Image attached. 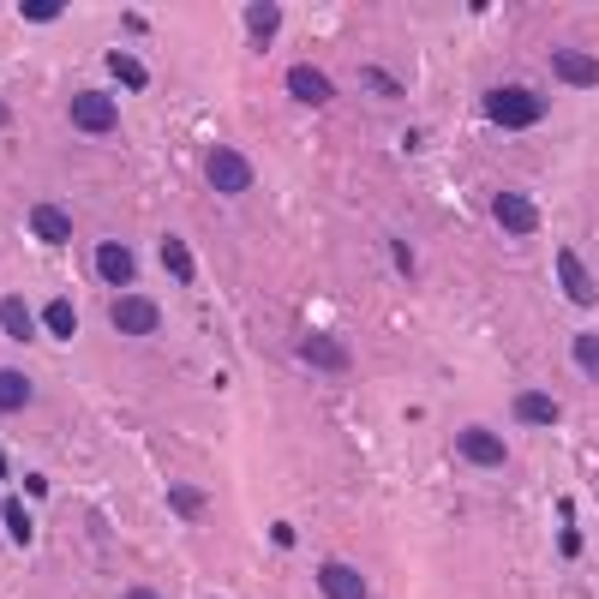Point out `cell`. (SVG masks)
Wrapping results in <instances>:
<instances>
[{
	"mask_svg": "<svg viewBox=\"0 0 599 599\" xmlns=\"http://www.w3.org/2000/svg\"><path fill=\"white\" fill-rule=\"evenodd\" d=\"M360 78H366V84H372V90H378V96H402V84H396V78H390V72H384V66H366V72H360Z\"/></svg>",
	"mask_w": 599,
	"mask_h": 599,
	"instance_id": "cell-24",
	"label": "cell"
},
{
	"mask_svg": "<svg viewBox=\"0 0 599 599\" xmlns=\"http://www.w3.org/2000/svg\"><path fill=\"white\" fill-rule=\"evenodd\" d=\"M0 330H6V342H30V336H36V312H30L18 294H6V300H0Z\"/></svg>",
	"mask_w": 599,
	"mask_h": 599,
	"instance_id": "cell-15",
	"label": "cell"
},
{
	"mask_svg": "<svg viewBox=\"0 0 599 599\" xmlns=\"http://www.w3.org/2000/svg\"><path fill=\"white\" fill-rule=\"evenodd\" d=\"M390 252H396V270H408V276H414V252H408V240H396Z\"/></svg>",
	"mask_w": 599,
	"mask_h": 599,
	"instance_id": "cell-26",
	"label": "cell"
},
{
	"mask_svg": "<svg viewBox=\"0 0 599 599\" xmlns=\"http://www.w3.org/2000/svg\"><path fill=\"white\" fill-rule=\"evenodd\" d=\"M558 282H564V294H570L576 306H594L599 300V282L588 276L582 252H570V246H558Z\"/></svg>",
	"mask_w": 599,
	"mask_h": 599,
	"instance_id": "cell-8",
	"label": "cell"
},
{
	"mask_svg": "<svg viewBox=\"0 0 599 599\" xmlns=\"http://www.w3.org/2000/svg\"><path fill=\"white\" fill-rule=\"evenodd\" d=\"M570 348H576V366H582L588 378H599V336H576Z\"/></svg>",
	"mask_w": 599,
	"mask_h": 599,
	"instance_id": "cell-23",
	"label": "cell"
},
{
	"mask_svg": "<svg viewBox=\"0 0 599 599\" xmlns=\"http://www.w3.org/2000/svg\"><path fill=\"white\" fill-rule=\"evenodd\" d=\"M246 30H252L258 42H270V36L282 30V6H270V0H252V6H246Z\"/></svg>",
	"mask_w": 599,
	"mask_h": 599,
	"instance_id": "cell-18",
	"label": "cell"
},
{
	"mask_svg": "<svg viewBox=\"0 0 599 599\" xmlns=\"http://www.w3.org/2000/svg\"><path fill=\"white\" fill-rule=\"evenodd\" d=\"M486 120H498L504 132H528L546 120V96L528 84H498V90H486Z\"/></svg>",
	"mask_w": 599,
	"mask_h": 599,
	"instance_id": "cell-1",
	"label": "cell"
},
{
	"mask_svg": "<svg viewBox=\"0 0 599 599\" xmlns=\"http://www.w3.org/2000/svg\"><path fill=\"white\" fill-rule=\"evenodd\" d=\"M0 522H6V534H12V546H30L36 522H30V510H24L18 498H6V504H0Z\"/></svg>",
	"mask_w": 599,
	"mask_h": 599,
	"instance_id": "cell-21",
	"label": "cell"
},
{
	"mask_svg": "<svg viewBox=\"0 0 599 599\" xmlns=\"http://www.w3.org/2000/svg\"><path fill=\"white\" fill-rule=\"evenodd\" d=\"M42 324H48V336L72 342V336H78V312H72V300H48V306H42Z\"/></svg>",
	"mask_w": 599,
	"mask_h": 599,
	"instance_id": "cell-19",
	"label": "cell"
},
{
	"mask_svg": "<svg viewBox=\"0 0 599 599\" xmlns=\"http://www.w3.org/2000/svg\"><path fill=\"white\" fill-rule=\"evenodd\" d=\"M492 216H498V228L516 234V240L540 228V210H534V198H522V192H498V198H492Z\"/></svg>",
	"mask_w": 599,
	"mask_h": 599,
	"instance_id": "cell-6",
	"label": "cell"
},
{
	"mask_svg": "<svg viewBox=\"0 0 599 599\" xmlns=\"http://www.w3.org/2000/svg\"><path fill=\"white\" fill-rule=\"evenodd\" d=\"M0 480H6V456H0Z\"/></svg>",
	"mask_w": 599,
	"mask_h": 599,
	"instance_id": "cell-29",
	"label": "cell"
},
{
	"mask_svg": "<svg viewBox=\"0 0 599 599\" xmlns=\"http://www.w3.org/2000/svg\"><path fill=\"white\" fill-rule=\"evenodd\" d=\"M456 450H462V462H474V468H504V462H510V444H504L492 426H462V432H456Z\"/></svg>",
	"mask_w": 599,
	"mask_h": 599,
	"instance_id": "cell-4",
	"label": "cell"
},
{
	"mask_svg": "<svg viewBox=\"0 0 599 599\" xmlns=\"http://www.w3.org/2000/svg\"><path fill=\"white\" fill-rule=\"evenodd\" d=\"M18 12H24V18H36V24H54V18H60V6H54V0H30V6H18Z\"/></svg>",
	"mask_w": 599,
	"mask_h": 599,
	"instance_id": "cell-25",
	"label": "cell"
},
{
	"mask_svg": "<svg viewBox=\"0 0 599 599\" xmlns=\"http://www.w3.org/2000/svg\"><path fill=\"white\" fill-rule=\"evenodd\" d=\"M318 588H324L330 599H366V576H360L354 564L330 558V564H318Z\"/></svg>",
	"mask_w": 599,
	"mask_h": 599,
	"instance_id": "cell-12",
	"label": "cell"
},
{
	"mask_svg": "<svg viewBox=\"0 0 599 599\" xmlns=\"http://www.w3.org/2000/svg\"><path fill=\"white\" fill-rule=\"evenodd\" d=\"M300 360H306V366H318V372H348V366H354L348 342H336V336H324V330L300 336Z\"/></svg>",
	"mask_w": 599,
	"mask_h": 599,
	"instance_id": "cell-7",
	"label": "cell"
},
{
	"mask_svg": "<svg viewBox=\"0 0 599 599\" xmlns=\"http://www.w3.org/2000/svg\"><path fill=\"white\" fill-rule=\"evenodd\" d=\"M126 599H162V594H150V588H132V594H126Z\"/></svg>",
	"mask_w": 599,
	"mask_h": 599,
	"instance_id": "cell-27",
	"label": "cell"
},
{
	"mask_svg": "<svg viewBox=\"0 0 599 599\" xmlns=\"http://www.w3.org/2000/svg\"><path fill=\"white\" fill-rule=\"evenodd\" d=\"M204 174H210V186H216L222 198L252 192V162H246L234 144H216V150H210V162H204Z\"/></svg>",
	"mask_w": 599,
	"mask_h": 599,
	"instance_id": "cell-2",
	"label": "cell"
},
{
	"mask_svg": "<svg viewBox=\"0 0 599 599\" xmlns=\"http://www.w3.org/2000/svg\"><path fill=\"white\" fill-rule=\"evenodd\" d=\"M168 504H174L180 516H198V510H204V492H198V486H168Z\"/></svg>",
	"mask_w": 599,
	"mask_h": 599,
	"instance_id": "cell-22",
	"label": "cell"
},
{
	"mask_svg": "<svg viewBox=\"0 0 599 599\" xmlns=\"http://www.w3.org/2000/svg\"><path fill=\"white\" fill-rule=\"evenodd\" d=\"M0 126H6V102H0Z\"/></svg>",
	"mask_w": 599,
	"mask_h": 599,
	"instance_id": "cell-28",
	"label": "cell"
},
{
	"mask_svg": "<svg viewBox=\"0 0 599 599\" xmlns=\"http://www.w3.org/2000/svg\"><path fill=\"white\" fill-rule=\"evenodd\" d=\"M108 72H114V78H120L126 90H144V84H150V72H144V60H132L126 48H114V54H108Z\"/></svg>",
	"mask_w": 599,
	"mask_h": 599,
	"instance_id": "cell-20",
	"label": "cell"
},
{
	"mask_svg": "<svg viewBox=\"0 0 599 599\" xmlns=\"http://www.w3.org/2000/svg\"><path fill=\"white\" fill-rule=\"evenodd\" d=\"M72 126H78V132H96V138L114 132V126H120L114 96H102V90H78V96H72Z\"/></svg>",
	"mask_w": 599,
	"mask_h": 599,
	"instance_id": "cell-5",
	"label": "cell"
},
{
	"mask_svg": "<svg viewBox=\"0 0 599 599\" xmlns=\"http://www.w3.org/2000/svg\"><path fill=\"white\" fill-rule=\"evenodd\" d=\"M162 270H168L174 282H192V276H198V264H192V246H186L180 234H168V240H162Z\"/></svg>",
	"mask_w": 599,
	"mask_h": 599,
	"instance_id": "cell-17",
	"label": "cell"
},
{
	"mask_svg": "<svg viewBox=\"0 0 599 599\" xmlns=\"http://www.w3.org/2000/svg\"><path fill=\"white\" fill-rule=\"evenodd\" d=\"M108 324H114L120 336H156V324H162V306H156V300H144V294H114V306H108Z\"/></svg>",
	"mask_w": 599,
	"mask_h": 599,
	"instance_id": "cell-3",
	"label": "cell"
},
{
	"mask_svg": "<svg viewBox=\"0 0 599 599\" xmlns=\"http://www.w3.org/2000/svg\"><path fill=\"white\" fill-rule=\"evenodd\" d=\"M30 402H36L30 378H24V372H12V366H0V414H18V408H30Z\"/></svg>",
	"mask_w": 599,
	"mask_h": 599,
	"instance_id": "cell-16",
	"label": "cell"
},
{
	"mask_svg": "<svg viewBox=\"0 0 599 599\" xmlns=\"http://www.w3.org/2000/svg\"><path fill=\"white\" fill-rule=\"evenodd\" d=\"M96 276H102L108 288H132V276H138V258H132V246H120V240H102V246H96Z\"/></svg>",
	"mask_w": 599,
	"mask_h": 599,
	"instance_id": "cell-9",
	"label": "cell"
},
{
	"mask_svg": "<svg viewBox=\"0 0 599 599\" xmlns=\"http://www.w3.org/2000/svg\"><path fill=\"white\" fill-rule=\"evenodd\" d=\"M288 96L324 108V102L336 96V84H330V72H318V66H288Z\"/></svg>",
	"mask_w": 599,
	"mask_h": 599,
	"instance_id": "cell-11",
	"label": "cell"
},
{
	"mask_svg": "<svg viewBox=\"0 0 599 599\" xmlns=\"http://www.w3.org/2000/svg\"><path fill=\"white\" fill-rule=\"evenodd\" d=\"M552 72H558L564 84H576V90H594L599 84V60L588 48H552Z\"/></svg>",
	"mask_w": 599,
	"mask_h": 599,
	"instance_id": "cell-10",
	"label": "cell"
},
{
	"mask_svg": "<svg viewBox=\"0 0 599 599\" xmlns=\"http://www.w3.org/2000/svg\"><path fill=\"white\" fill-rule=\"evenodd\" d=\"M30 234H36L42 246H66V240H72V216H66L60 204H30Z\"/></svg>",
	"mask_w": 599,
	"mask_h": 599,
	"instance_id": "cell-13",
	"label": "cell"
},
{
	"mask_svg": "<svg viewBox=\"0 0 599 599\" xmlns=\"http://www.w3.org/2000/svg\"><path fill=\"white\" fill-rule=\"evenodd\" d=\"M516 420H522V426H558V420H564V402L546 396V390H522V396H516Z\"/></svg>",
	"mask_w": 599,
	"mask_h": 599,
	"instance_id": "cell-14",
	"label": "cell"
}]
</instances>
